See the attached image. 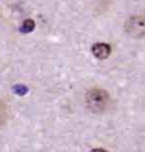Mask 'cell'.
Returning <instances> with one entry per match:
<instances>
[{"instance_id": "cell-5", "label": "cell", "mask_w": 145, "mask_h": 152, "mask_svg": "<svg viewBox=\"0 0 145 152\" xmlns=\"http://www.w3.org/2000/svg\"><path fill=\"white\" fill-rule=\"evenodd\" d=\"M7 120V111H6V106L2 101H0V126L6 123Z\"/></svg>"}, {"instance_id": "cell-1", "label": "cell", "mask_w": 145, "mask_h": 152, "mask_svg": "<svg viewBox=\"0 0 145 152\" xmlns=\"http://www.w3.org/2000/svg\"><path fill=\"white\" fill-rule=\"evenodd\" d=\"M86 105L90 111L93 113H103L106 111L110 105V96L103 89H94L89 90L85 97Z\"/></svg>"}, {"instance_id": "cell-3", "label": "cell", "mask_w": 145, "mask_h": 152, "mask_svg": "<svg viewBox=\"0 0 145 152\" xmlns=\"http://www.w3.org/2000/svg\"><path fill=\"white\" fill-rule=\"evenodd\" d=\"M130 28V32L133 33L132 35H140L145 33V19L142 17L132 18L130 20V25H128Z\"/></svg>"}, {"instance_id": "cell-4", "label": "cell", "mask_w": 145, "mask_h": 152, "mask_svg": "<svg viewBox=\"0 0 145 152\" xmlns=\"http://www.w3.org/2000/svg\"><path fill=\"white\" fill-rule=\"evenodd\" d=\"M34 29H35V22L31 19H28L23 22L22 26L20 27V32L22 34H29L32 31H34Z\"/></svg>"}, {"instance_id": "cell-2", "label": "cell", "mask_w": 145, "mask_h": 152, "mask_svg": "<svg viewBox=\"0 0 145 152\" xmlns=\"http://www.w3.org/2000/svg\"><path fill=\"white\" fill-rule=\"evenodd\" d=\"M92 53L96 58L98 59H106L111 56V47L110 45L105 42H97L92 47Z\"/></svg>"}, {"instance_id": "cell-6", "label": "cell", "mask_w": 145, "mask_h": 152, "mask_svg": "<svg viewBox=\"0 0 145 152\" xmlns=\"http://www.w3.org/2000/svg\"><path fill=\"white\" fill-rule=\"evenodd\" d=\"M28 87L25 86V85H22V84H18V85H15L13 87V92L16 94V95H19V96H24L28 93Z\"/></svg>"}]
</instances>
